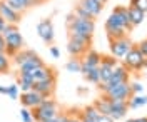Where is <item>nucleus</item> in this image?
Returning a JSON list of instances; mask_svg holds the SVG:
<instances>
[{
    "label": "nucleus",
    "mask_w": 147,
    "mask_h": 122,
    "mask_svg": "<svg viewBox=\"0 0 147 122\" xmlns=\"http://www.w3.org/2000/svg\"><path fill=\"white\" fill-rule=\"evenodd\" d=\"M0 95H7V87L5 85H0Z\"/></svg>",
    "instance_id": "nucleus-44"
},
{
    "label": "nucleus",
    "mask_w": 147,
    "mask_h": 122,
    "mask_svg": "<svg viewBox=\"0 0 147 122\" xmlns=\"http://www.w3.org/2000/svg\"><path fill=\"white\" fill-rule=\"evenodd\" d=\"M134 42L125 35L122 38H112L109 40V47H110V55L115 57V59H124L125 54L132 49Z\"/></svg>",
    "instance_id": "nucleus-5"
},
{
    "label": "nucleus",
    "mask_w": 147,
    "mask_h": 122,
    "mask_svg": "<svg viewBox=\"0 0 147 122\" xmlns=\"http://www.w3.org/2000/svg\"><path fill=\"white\" fill-rule=\"evenodd\" d=\"M30 112H32V117L35 122H47L59 115V105L54 99H44L40 105H37Z\"/></svg>",
    "instance_id": "nucleus-2"
},
{
    "label": "nucleus",
    "mask_w": 147,
    "mask_h": 122,
    "mask_svg": "<svg viewBox=\"0 0 147 122\" xmlns=\"http://www.w3.org/2000/svg\"><path fill=\"white\" fill-rule=\"evenodd\" d=\"M97 2H99V3H102V5H104V3H107V0H97Z\"/></svg>",
    "instance_id": "nucleus-47"
},
{
    "label": "nucleus",
    "mask_w": 147,
    "mask_h": 122,
    "mask_svg": "<svg viewBox=\"0 0 147 122\" xmlns=\"http://www.w3.org/2000/svg\"><path fill=\"white\" fill-rule=\"evenodd\" d=\"M10 70V57L0 54V74H7Z\"/></svg>",
    "instance_id": "nucleus-29"
},
{
    "label": "nucleus",
    "mask_w": 147,
    "mask_h": 122,
    "mask_svg": "<svg viewBox=\"0 0 147 122\" xmlns=\"http://www.w3.org/2000/svg\"><path fill=\"white\" fill-rule=\"evenodd\" d=\"M50 55L54 57V59H59V57H60V50H59V47L50 45Z\"/></svg>",
    "instance_id": "nucleus-38"
},
{
    "label": "nucleus",
    "mask_w": 147,
    "mask_h": 122,
    "mask_svg": "<svg viewBox=\"0 0 147 122\" xmlns=\"http://www.w3.org/2000/svg\"><path fill=\"white\" fill-rule=\"evenodd\" d=\"M47 122H57V117H55V119H52V121H47Z\"/></svg>",
    "instance_id": "nucleus-49"
},
{
    "label": "nucleus",
    "mask_w": 147,
    "mask_h": 122,
    "mask_svg": "<svg viewBox=\"0 0 147 122\" xmlns=\"http://www.w3.org/2000/svg\"><path fill=\"white\" fill-rule=\"evenodd\" d=\"M97 122H114V121L110 119L109 115H100V117L97 119Z\"/></svg>",
    "instance_id": "nucleus-41"
},
{
    "label": "nucleus",
    "mask_w": 147,
    "mask_h": 122,
    "mask_svg": "<svg viewBox=\"0 0 147 122\" xmlns=\"http://www.w3.org/2000/svg\"><path fill=\"white\" fill-rule=\"evenodd\" d=\"M122 60H124L122 65L127 67V70H142V69H146V57L140 54L137 44L132 45V49L125 54V57Z\"/></svg>",
    "instance_id": "nucleus-4"
},
{
    "label": "nucleus",
    "mask_w": 147,
    "mask_h": 122,
    "mask_svg": "<svg viewBox=\"0 0 147 122\" xmlns=\"http://www.w3.org/2000/svg\"><path fill=\"white\" fill-rule=\"evenodd\" d=\"M34 122H35V121H34Z\"/></svg>",
    "instance_id": "nucleus-50"
},
{
    "label": "nucleus",
    "mask_w": 147,
    "mask_h": 122,
    "mask_svg": "<svg viewBox=\"0 0 147 122\" xmlns=\"http://www.w3.org/2000/svg\"><path fill=\"white\" fill-rule=\"evenodd\" d=\"M37 34L38 37L42 38L45 44H54V38H55V30H54V24L50 19H44L37 24Z\"/></svg>",
    "instance_id": "nucleus-8"
},
{
    "label": "nucleus",
    "mask_w": 147,
    "mask_h": 122,
    "mask_svg": "<svg viewBox=\"0 0 147 122\" xmlns=\"http://www.w3.org/2000/svg\"><path fill=\"white\" fill-rule=\"evenodd\" d=\"M55 85H57V79H50V80H44V82L34 84V90L38 92L44 99H52L55 94Z\"/></svg>",
    "instance_id": "nucleus-12"
},
{
    "label": "nucleus",
    "mask_w": 147,
    "mask_h": 122,
    "mask_svg": "<svg viewBox=\"0 0 147 122\" xmlns=\"http://www.w3.org/2000/svg\"><path fill=\"white\" fill-rule=\"evenodd\" d=\"M0 15H2V19L5 20L7 24H12V25H18L20 20H22V13H18L13 9H10L7 5V2H3V0H0Z\"/></svg>",
    "instance_id": "nucleus-11"
},
{
    "label": "nucleus",
    "mask_w": 147,
    "mask_h": 122,
    "mask_svg": "<svg viewBox=\"0 0 147 122\" xmlns=\"http://www.w3.org/2000/svg\"><path fill=\"white\" fill-rule=\"evenodd\" d=\"M44 100V97L35 92V90H28V92H22L20 94V104L25 107V109H35L37 105H40V102Z\"/></svg>",
    "instance_id": "nucleus-13"
},
{
    "label": "nucleus",
    "mask_w": 147,
    "mask_h": 122,
    "mask_svg": "<svg viewBox=\"0 0 147 122\" xmlns=\"http://www.w3.org/2000/svg\"><path fill=\"white\" fill-rule=\"evenodd\" d=\"M17 87L22 92H28V90H34V82H30L25 77H17Z\"/></svg>",
    "instance_id": "nucleus-28"
},
{
    "label": "nucleus",
    "mask_w": 147,
    "mask_h": 122,
    "mask_svg": "<svg viewBox=\"0 0 147 122\" xmlns=\"http://www.w3.org/2000/svg\"><path fill=\"white\" fill-rule=\"evenodd\" d=\"M136 122H147V117H139V119H134Z\"/></svg>",
    "instance_id": "nucleus-45"
},
{
    "label": "nucleus",
    "mask_w": 147,
    "mask_h": 122,
    "mask_svg": "<svg viewBox=\"0 0 147 122\" xmlns=\"http://www.w3.org/2000/svg\"><path fill=\"white\" fill-rule=\"evenodd\" d=\"M127 12H129V19H130L132 27H137V25H140V24L144 22L146 13L140 12L139 9H136V7H127Z\"/></svg>",
    "instance_id": "nucleus-23"
},
{
    "label": "nucleus",
    "mask_w": 147,
    "mask_h": 122,
    "mask_svg": "<svg viewBox=\"0 0 147 122\" xmlns=\"http://www.w3.org/2000/svg\"><path fill=\"white\" fill-rule=\"evenodd\" d=\"M80 74L84 75V79L90 84H100V77H99V67L94 69V67H89L80 62Z\"/></svg>",
    "instance_id": "nucleus-18"
},
{
    "label": "nucleus",
    "mask_w": 147,
    "mask_h": 122,
    "mask_svg": "<svg viewBox=\"0 0 147 122\" xmlns=\"http://www.w3.org/2000/svg\"><path fill=\"white\" fill-rule=\"evenodd\" d=\"M92 105L97 109V112L100 114V115H110V107H112V104H110V99L107 95H100L99 99L94 100Z\"/></svg>",
    "instance_id": "nucleus-21"
},
{
    "label": "nucleus",
    "mask_w": 147,
    "mask_h": 122,
    "mask_svg": "<svg viewBox=\"0 0 147 122\" xmlns=\"http://www.w3.org/2000/svg\"><path fill=\"white\" fill-rule=\"evenodd\" d=\"M44 65H45V62L37 55V57H34V59L27 60L24 65H20L18 70H20V72H30V70H37V69H40V67H44Z\"/></svg>",
    "instance_id": "nucleus-22"
},
{
    "label": "nucleus",
    "mask_w": 147,
    "mask_h": 122,
    "mask_svg": "<svg viewBox=\"0 0 147 122\" xmlns=\"http://www.w3.org/2000/svg\"><path fill=\"white\" fill-rule=\"evenodd\" d=\"M30 2V7H37V5H42V3H45L47 0H28Z\"/></svg>",
    "instance_id": "nucleus-40"
},
{
    "label": "nucleus",
    "mask_w": 147,
    "mask_h": 122,
    "mask_svg": "<svg viewBox=\"0 0 147 122\" xmlns=\"http://www.w3.org/2000/svg\"><path fill=\"white\" fill-rule=\"evenodd\" d=\"M20 121L22 122H34V117H32L30 109H25V107L20 109Z\"/></svg>",
    "instance_id": "nucleus-32"
},
{
    "label": "nucleus",
    "mask_w": 147,
    "mask_h": 122,
    "mask_svg": "<svg viewBox=\"0 0 147 122\" xmlns=\"http://www.w3.org/2000/svg\"><path fill=\"white\" fill-rule=\"evenodd\" d=\"M89 49H90L89 45H85V44L75 40V38H69V42H67V50H69V54H70L74 59H82L84 54H85Z\"/></svg>",
    "instance_id": "nucleus-17"
},
{
    "label": "nucleus",
    "mask_w": 147,
    "mask_h": 122,
    "mask_svg": "<svg viewBox=\"0 0 147 122\" xmlns=\"http://www.w3.org/2000/svg\"><path fill=\"white\" fill-rule=\"evenodd\" d=\"M0 54H5V38L0 34Z\"/></svg>",
    "instance_id": "nucleus-39"
},
{
    "label": "nucleus",
    "mask_w": 147,
    "mask_h": 122,
    "mask_svg": "<svg viewBox=\"0 0 147 122\" xmlns=\"http://www.w3.org/2000/svg\"><path fill=\"white\" fill-rule=\"evenodd\" d=\"M15 32H18L17 25H12V24H7L5 27H3V30H2V35H3V38L9 37V35H12V34H15Z\"/></svg>",
    "instance_id": "nucleus-33"
},
{
    "label": "nucleus",
    "mask_w": 147,
    "mask_h": 122,
    "mask_svg": "<svg viewBox=\"0 0 147 122\" xmlns=\"http://www.w3.org/2000/svg\"><path fill=\"white\" fill-rule=\"evenodd\" d=\"M125 122H136V121H134V119H127Z\"/></svg>",
    "instance_id": "nucleus-48"
},
{
    "label": "nucleus",
    "mask_w": 147,
    "mask_h": 122,
    "mask_svg": "<svg viewBox=\"0 0 147 122\" xmlns=\"http://www.w3.org/2000/svg\"><path fill=\"white\" fill-rule=\"evenodd\" d=\"M57 122H70V114L59 112V115H57Z\"/></svg>",
    "instance_id": "nucleus-37"
},
{
    "label": "nucleus",
    "mask_w": 147,
    "mask_h": 122,
    "mask_svg": "<svg viewBox=\"0 0 147 122\" xmlns=\"http://www.w3.org/2000/svg\"><path fill=\"white\" fill-rule=\"evenodd\" d=\"M112 107H110V119L115 122V121H120V119H125L127 115V111H129V105H127V100H110Z\"/></svg>",
    "instance_id": "nucleus-14"
},
{
    "label": "nucleus",
    "mask_w": 147,
    "mask_h": 122,
    "mask_svg": "<svg viewBox=\"0 0 147 122\" xmlns=\"http://www.w3.org/2000/svg\"><path fill=\"white\" fill-rule=\"evenodd\" d=\"M80 114H82L84 117H87V119H90V121H94V122H97V119L100 117V114L97 112V109L94 107V105H85L82 111H80Z\"/></svg>",
    "instance_id": "nucleus-26"
},
{
    "label": "nucleus",
    "mask_w": 147,
    "mask_h": 122,
    "mask_svg": "<svg viewBox=\"0 0 147 122\" xmlns=\"http://www.w3.org/2000/svg\"><path fill=\"white\" fill-rule=\"evenodd\" d=\"M119 65V60L115 59V57L109 55H102L100 59V65H99V77H100V84L104 82H107L110 79V75H112V70H114V67Z\"/></svg>",
    "instance_id": "nucleus-7"
},
{
    "label": "nucleus",
    "mask_w": 147,
    "mask_h": 122,
    "mask_svg": "<svg viewBox=\"0 0 147 122\" xmlns=\"http://www.w3.org/2000/svg\"><path fill=\"white\" fill-rule=\"evenodd\" d=\"M24 45H25V40H24L20 32H15V34H12L9 37H5V55L12 59L17 52L25 49Z\"/></svg>",
    "instance_id": "nucleus-6"
},
{
    "label": "nucleus",
    "mask_w": 147,
    "mask_h": 122,
    "mask_svg": "<svg viewBox=\"0 0 147 122\" xmlns=\"http://www.w3.org/2000/svg\"><path fill=\"white\" fill-rule=\"evenodd\" d=\"M100 59H102V54H99L97 50H94V49H89L82 57V64L89 67H94V69H97V67L100 65Z\"/></svg>",
    "instance_id": "nucleus-19"
},
{
    "label": "nucleus",
    "mask_w": 147,
    "mask_h": 122,
    "mask_svg": "<svg viewBox=\"0 0 147 122\" xmlns=\"http://www.w3.org/2000/svg\"><path fill=\"white\" fill-rule=\"evenodd\" d=\"M65 70L70 74H80V59H70L65 64Z\"/></svg>",
    "instance_id": "nucleus-27"
},
{
    "label": "nucleus",
    "mask_w": 147,
    "mask_h": 122,
    "mask_svg": "<svg viewBox=\"0 0 147 122\" xmlns=\"http://www.w3.org/2000/svg\"><path fill=\"white\" fill-rule=\"evenodd\" d=\"M112 15L115 17V19L120 22V25L125 28V32H130L132 30V24H130V19H129V12H127V7L125 5H117V7H114L112 10Z\"/></svg>",
    "instance_id": "nucleus-16"
},
{
    "label": "nucleus",
    "mask_w": 147,
    "mask_h": 122,
    "mask_svg": "<svg viewBox=\"0 0 147 122\" xmlns=\"http://www.w3.org/2000/svg\"><path fill=\"white\" fill-rule=\"evenodd\" d=\"M7 97L12 99V100H17L18 99V87H17V84L7 85Z\"/></svg>",
    "instance_id": "nucleus-30"
},
{
    "label": "nucleus",
    "mask_w": 147,
    "mask_h": 122,
    "mask_svg": "<svg viewBox=\"0 0 147 122\" xmlns=\"http://www.w3.org/2000/svg\"><path fill=\"white\" fill-rule=\"evenodd\" d=\"M105 32H107V37L109 40L112 38H122L127 35V32H125V28L120 25V22L112 13L109 15V19L105 20Z\"/></svg>",
    "instance_id": "nucleus-9"
},
{
    "label": "nucleus",
    "mask_w": 147,
    "mask_h": 122,
    "mask_svg": "<svg viewBox=\"0 0 147 122\" xmlns=\"http://www.w3.org/2000/svg\"><path fill=\"white\" fill-rule=\"evenodd\" d=\"M34 57H37L35 50H32V49H22L20 52H17L15 55L12 57V62H13L17 67H20V65H24L27 60L34 59Z\"/></svg>",
    "instance_id": "nucleus-20"
},
{
    "label": "nucleus",
    "mask_w": 147,
    "mask_h": 122,
    "mask_svg": "<svg viewBox=\"0 0 147 122\" xmlns=\"http://www.w3.org/2000/svg\"><path fill=\"white\" fill-rule=\"evenodd\" d=\"M67 30H69V38H75L85 45H92V37L95 32V20L92 19H79L72 13L67 15Z\"/></svg>",
    "instance_id": "nucleus-1"
},
{
    "label": "nucleus",
    "mask_w": 147,
    "mask_h": 122,
    "mask_svg": "<svg viewBox=\"0 0 147 122\" xmlns=\"http://www.w3.org/2000/svg\"><path fill=\"white\" fill-rule=\"evenodd\" d=\"M74 15H75V17H79V19H90V17H89V13H87L80 5H75V9H74ZM92 20H94V19H92Z\"/></svg>",
    "instance_id": "nucleus-34"
},
{
    "label": "nucleus",
    "mask_w": 147,
    "mask_h": 122,
    "mask_svg": "<svg viewBox=\"0 0 147 122\" xmlns=\"http://www.w3.org/2000/svg\"><path fill=\"white\" fill-rule=\"evenodd\" d=\"M129 7H136L139 9L140 12H147V0H130V5Z\"/></svg>",
    "instance_id": "nucleus-31"
},
{
    "label": "nucleus",
    "mask_w": 147,
    "mask_h": 122,
    "mask_svg": "<svg viewBox=\"0 0 147 122\" xmlns=\"http://www.w3.org/2000/svg\"><path fill=\"white\" fill-rule=\"evenodd\" d=\"M137 47H139V50H140V54L147 59V38H144L140 44H137Z\"/></svg>",
    "instance_id": "nucleus-36"
},
{
    "label": "nucleus",
    "mask_w": 147,
    "mask_h": 122,
    "mask_svg": "<svg viewBox=\"0 0 147 122\" xmlns=\"http://www.w3.org/2000/svg\"><path fill=\"white\" fill-rule=\"evenodd\" d=\"M130 82V72L127 70V67H124L122 64L114 67V70H112V75H110V79L107 82H104V84H99V90H100L102 94H107V90L112 89L114 85H119V84H127Z\"/></svg>",
    "instance_id": "nucleus-3"
},
{
    "label": "nucleus",
    "mask_w": 147,
    "mask_h": 122,
    "mask_svg": "<svg viewBox=\"0 0 147 122\" xmlns=\"http://www.w3.org/2000/svg\"><path fill=\"white\" fill-rule=\"evenodd\" d=\"M147 104V95L144 94H132L130 95V99L127 100V105L129 109H139V107H144Z\"/></svg>",
    "instance_id": "nucleus-25"
},
{
    "label": "nucleus",
    "mask_w": 147,
    "mask_h": 122,
    "mask_svg": "<svg viewBox=\"0 0 147 122\" xmlns=\"http://www.w3.org/2000/svg\"><path fill=\"white\" fill-rule=\"evenodd\" d=\"M102 95H107L110 100H129V99H130V95H132V90H130V82H127V84L114 85L112 89L107 90V94H102Z\"/></svg>",
    "instance_id": "nucleus-10"
},
{
    "label": "nucleus",
    "mask_w": 147,
    "mask_h": 122,
    "mask_svg": "<svg viewBox=\"0 0 147 122\" xmlns=\"http://www.w3.org/2000/svg\"><path fill=\"white\" fill-rule=\"evenodd\" d=\"M75 115H70V122H80V119H79V111H75Z\"/></svg>",
    "instance_id": "nucleus-42"
},
{
    "label": "nucleus",
    "mask_w": 147,
    "mask_h": 122,
    "mask_svg": "<svg viewBox=\"0 0 147 122\" xmlns=\"http://www.w3.org/2000/svg\"><path fill=\"white\" fill-rule=\"evenodd\" d=\"M3 2H7V5L10 9H13L15 12L22 13V15H24L25 10L30 9V2L28 0H3Z\"/></svg>",
    "instance_id": "nucleus-24"
},
{
    "label": "nucleus",
    "mask_w": 147,
    "mask_h": 122,
    "mask_svg": "<svg viewBox=\"0 0 147 122\" xmlns=\"http://www.w3.org/2000/svg\"><path fill=\"white\" fill-rule=\"evenodd\" d=\"M79 92H80V94H82V92H87V89H85V87H79Z\"/></svg>",
    "instance_id": "nucleus-46"
},
{
    "label": "nucleus",
    "mask_w": 147,
    "mask_h": 122,
    "mask_svg": "<svg viewBox=\"0 0 147 122\" xmlns=\"http://www.w3.org/2000/svg\"><path fill=\"white\" fill-rule=\"evenodd\" d=\"M77 5H80V7L89 13V17L94 19V20L97 19V17L102 13V10H104V5L99 3L97 0H79Z\"/></svg>",
    "instance_id": "nucleus-15"
},
{
    "label": "nucleus",
    "mask_w": 147,
    "mask_h": 122,
    "mask_svg": "<svg viewBox=\"0 0 147 122\" xmlns=\"http://www.w3.org/2000/svg\"><path fill=\"white\" fill-rule=\"evenodd\" d=\"M130 90H132V94H142L144 92V85L140 84V82H130Z\"/></svg>",
    "instance_id": "nucleus-35"
},
{
    "label": "nucleus",
    "mask_w": 147,
    "mask_h": 122,
    "mask_svg": "<svg viewBox=\"0 0 147 122\" xmlns=\"http://www.w3.org/2000/svg\"><path fill=\"white\" fill-rule=\"evenodd\" d=\"M5 25H7V22L2 19V15H0V34H2V30H3V27H5Z\"/></svg>",
    "instance_id": "nucleus-43"
}]
</instances>
